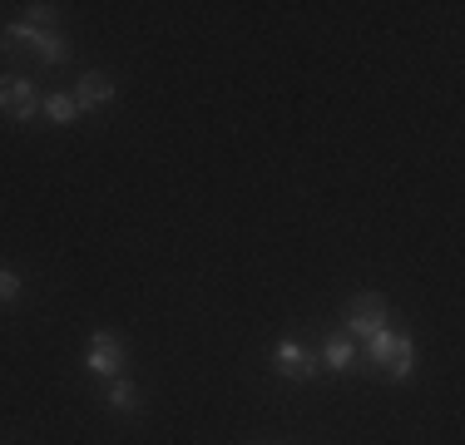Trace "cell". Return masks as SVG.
I'll list each match as a JSON object with an SVG mask.
<instances>
[{
    "mask_svg": "<svg viewBox=\"0 0 465 445\" xmlns=\"http://www.w3.org/2000/svg\"><path fill=\"white\" fill-rule=\"evenodd\" d=\"M0 44H25L40 64H70V40L60 30H40V25H25V20H10L0 30Z\"/></svg>",
    "mask_w": 465,
    "mask_h": 445,
    "instance_id": "obj_1",
    "label": "cell"
},
{
    "mask_svg": "<svg viewBox=\"0 0 465 445\" xmlns=\"http://www.w3.org/2000/svg\"><path fill=\"white\" fill-rule=\"evenodd\" d=\"M386 327H391V307H386V297L381 292H357L347 302V312H341L337 331H347L351 341H367V337H376V331H386Z\"/></svg>",
    "mask_w": 465,
    "mask_h": 445,
    "instance_id": "obj_2",
    "label": "cell"
},
{
    "mask_svg": "<svg viewBox=\"0 0 465 445\" xmlns=\"http://www.w3.org/2000/svg\"><path fill=\"white\" fill-rule=\"evenodd\" d=\"M0 114H10L15 124H35L40 114V89L25 74H0Z\"/></svg>",
    "mask_w": 465,
    "mask_h": 445,
    "instance_id": "obj_3",
    "label": "cell"
},
{
    "mask_svg": "<svg viewBox=\"0 0 465 445\" xmlns=\"http://www.w3.org/2000/svg\"><path fill=\"white\" fill-rule=\"evenodd\" d=\"M124 361H129V347H124V341H119L114 331H94L84 366H90L94 376H104V381H114V376H124Z\"/></svg>",
    "mask_w": 465,
    "mask_h": 445,
    "instance_id": "obj_4",
    "label": "cell"
},
{
    "mask_svg": "<svg viewBox=\"0 0 465 445\" xmlns=\"http://www.w3.org/2000/svg\"><path fill=\"white\" fill-rule=\"evenodd\" d=\"M272 371L287 376V381H312L322 366H317V351H307L302 341H278L272 347Z\"/></svg>",
    "mask_w": 465,
    "mask_h": 445,
    "instance_id": "obj_5",
    "label": "cell"
},
{
    "mask_svg": "<svg viewBox=\"0 0 465 445\" xmlns=\"http://www.w3.org/2000/svg\"><path fill=\"white\" fill-rule=\"evenodd\" d=\"M70 94H74V104H80V114H90V109H104V104H114L119 84L109 80L104 70H90V74H80V84H74Z\"/></svg>",
    "mask_w": 465,
    "mask_h": 445,
    "instance_id": "obj_6",
    "label": "cell"
},
{
    "mask_svg": "<svg viewBox=\"0 0 465 445\" xmlns=\"http://www.w3.org/2000/svg\"><path fill=\"white\" fill-rule=\"evenodd\" d=\"M317 366L331 371V376L351 371V366H357V341H351L347 331H331V337L322 341V351H317Z\"/></svg>",
    "mask_w": 465,
    "mask_h": 445,
    "instance_id": "obj_7",
    "label": "cell"
},
{
    "mask_svg": "<svg viewBox=\"0 0 465 445\" xmlns=\"http://www.w3.org/2000/svg\"><path fill=\"white\" fill-rule=\"evenodd\" d=\"M386 376H391L396 386H406L411 381V371H416V341L406 337V331H396V347H391V356H386V366H381Z\"/></svg>",
    "mask_w": 465,
    "mask_h": 445,
    "instance_id": "obj_8",
    "label": "cell"
},
{
    "mask_svg": "<svg viewBox=\"0 0 465 445\" xmlns=\"http://www.w3.org/2000/svg\"><path fill=\"white\" fill-rule=\"evenodd\" d=\"M391 347H396V327L376 331V337H367V341H361V351H357V366H361V371H381V366H386V356H391Z\"/></svg>",
    "mask_w": 465,
    "mask_h": 445,
    "instance_id": "obj_9",
    "label": "cell"
},
{
    "mask_svg": "<svg viewBox=\"0 0 465 445\" xmlns=\"http://www.w3.org/2000/svg\"><path fill=\"white\" fill-rule=\"evenodd\" d=\"M40 109H45L50 124H74V119H80V104H74L70 89H54V94H45V99H40Z\"/></svg>",
    "mask_w": 465,
    "mask_h": 445,
    "instance_id": "obj_10",
    "label": "cell"
},
{
    "mask_svg": "<svg viewBox=\"0 0 465 445\" xmlns=\"http://www.w3.org/2000/svg\"><path fill=\"white\" fill-rule=\"evenodd\" d=\"M109 410H114V416H134L139 410V391H134V381H124V376H114V381H109Z\"/></svg>",
    "mask_w": 465,
    "mask_h": 445,
    "instance_id": "obj_11",
    "label": "cell"
},
{
    "mask_svg": "<svg viewBox=\"0 0 465 445\" xmlns=\"http://www.w3.org/2000/svg\"><path fill=\"white\" fill-rule=\"evenodd\" d=\"M20 292H25V282H20V272H10V267H0V307L20 302Z\"/></svg>",
    "mask_w": 465,
    "mask_h": 445,
    "instance_id": "obj_12",
    "label": "cell"
},
{
    "mask_svg": "<svg viewBox=\"0 0 465 445\" xmlns=\"http://www.w3.org/2000/svg\"><path fill=\"white\" fill-rule=\"evenodd\" d=\"M54 20H60V5H25V25H40V30H50Z\"/></svg>",
    "mask_w": 465,
    "mask_h": 445,
    "instance_id": "obj_13",
    "label": "cell"
}]
</instances>
